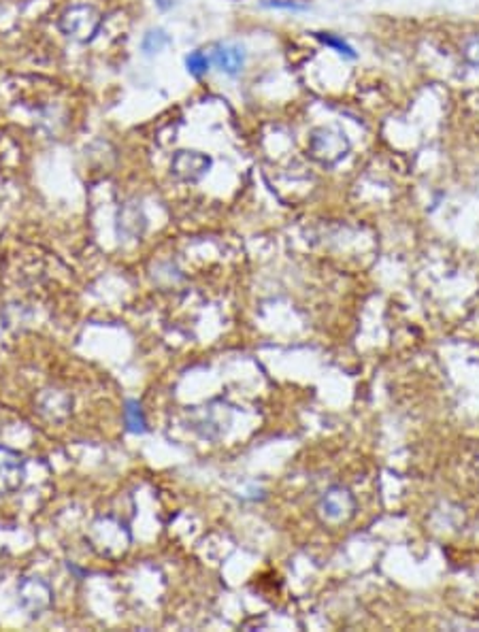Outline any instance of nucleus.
I'll list each match as a JSON object with an SVG mask.
<instances>
[{"label": "nucleus", "instance_id": "1", "mask_svg": "<svg viewBox=\"0 0 479 632\" xmlns=\"http://www.w3.org/2000/svg\"><path fill=\"white\" fill-rule=\"evenodd\" d=\"M350 153V139L333 126L316 128L309 136V156L322 166H335Z\"/></svg>", "mask_w": 479, "mask_h": 632}, {"label": "nucleus", "instance_id": "2", "mask_svg": "<svg viewBox=\"0 0 479 632\" xmlns=\"http://www.w3.org/2000/svg\"><path fill=\"white\" fill-rule=\"evenodd\" d=\"M316 509L319 520L324 524H335V526H339V524H347L356 516L358 503L350 488L333 486L319 497Z\"/></svg>", "mask_w": 479, "mask_h": 632}, {"label": "nucleus", "instance_id": "3", "mask_svg": "<svg viewBox=\"0 0 479 632\" xmlns=\"http://www.w3.org/2000/svg\"><path fill=\"white\" fill-rule=\"evenodd\" d=\"M88 541L98 553L114 558L128 550L130 533L124 524L111 520V517H100L98 522L92 524Z\"/></svg>", "mask_w": 479, "mask_h": 632}, {"label": "nucleus", "instance_id": "4", "mask_svg": "<svg viewBox=\"0 0 479 632\" xmlns=\"http://www.w3.org/2000/svg\"><path fill=\"white\" fill-rule=\"evenodd\" d=\"M233 415L226 404H207V407H194L190 411V426L192 431H197L203 439L217 441L226 434Z\"/></svg>", "mask_w": 479, "mask_h": 632}, {"label": "nucleus", "instance_id": "5", "mask_svg": "<svg viewBox=\"0 0 479 632\" xmlns=\"http://www.w3.org/2000/svg\"><path fill=\"white\" fill-rule=\"evenodd\" d=\"M17 600L28 616L39 618L53 605V590L39 577H26L17 586Z\"/></svg>", "mask_w": 479, "mask_h": 632}, {"label": "nucleus", "instance_id": "6", "mask_svg": "<svg viewBox=\"0 0 479 632\" xmlns=\"http://www.w3.org/2000/svg\"><path fill=\"white\" fill-rule=\"evenodd\" d=\"M62 33L77 41H90L100 26V17L97 11L88 5H77L70 7L60 20Z\"/></svg>", "mask_w": 479, "mask_h": 632}, {"label": "nucleus", "instance_id": "7", "mask_svg": "<svg viewBox=\"0 0 479 632\" xmlns=\"http://www.w3.org/2000/svg\"><path fill=\"white\" fill-rule=\"evenodd\" d=\"M26 481V458L11 447L0 445V494H14Z\"/></svg>", "mask_w": 479, "mask_h": 632}, {"label": "nucleus", "instance_id": "8", "mask_svg": "<svg viewBox=\"0 0 479 632\" xmlns=\"http://www.w3.org/2000/svg\"><path fill=\"white\" fill-rule=\"evenodd\" d=\"M211 169V158L205 156L200 152H177L173 156V163H170V171H173L175 177H180L181 181L188 183H197L203 179Z\"/></svg>", "mask_w": 479, "mask_h": 632}, {"label": "nucleus", "instance_id": "9", "mask_svg": "<svg viewBox=\"0 0 479 632\" xmlns=\"http://www.w3.org/2000/svg\"><path fill=\"white\" fill-rule=\"evenodd\" d=\"M211 62L216 64L222 73L236 75L245 67V51L244 47L239 45H220L216 47V51H213Z\"/></svg>", "mask_w": 479, "mask_h": 632}, {"label": "nucleus", "instance_id": "10", "mask_svg": "<svg viewBox=\"0 0 479 632\" xmlns=\"http://www.w3.org/2000/svg\"><path fill=\"white\" fill-rule=\"evenodd\" d=\"M37 404H39V411L47 417V420H64V417L69 415L73 401H70L64 392L45 390V395L39 398Z\"/></svg>", "mask_w": 479, "mask_h": 632}, {"label": "nucleus", "instance_id": "11", "mask_svg": "<svg viewBox=\"0 0 479 632\" xmlns=\"http://www.w3.org/2000/svg\"><path fill=\"white\" fill-rule=\"evenodd\" d=\"M124 426L133 434H145L150 431L143 407H141L139 401H126V404H124Z\"/></svg>", "mask_w": 479, "mask_h": 632}, {"label": "nucleus", "instance_id": "12", "mask_svg": "<svg viewBox=\"0 0 479 632\" xmlns=\"http://www.w3.org/2000/svg\"><path fill=\"white\" fill-rule=\"evenodd\" d=\"M209 64H211V60L207 58L203 51H192L190 56H188V60H186L188 70H190V73L197 75V77L205 75L207 70H209Z\"/></svg>", "mask_w": 479, "mask_h": 632}, {"label": "nucleus", "instance_id": "13", "mask_svg": "<svg viewBox=\"0 0 479 632\" xmlns=\"http://www.w3.org/2000/svg\"><path fill=\"white\" fill-rule=\"evenodd\" d=\"M167 43H169V37L164 30H150V33H147L145 39H143V50L147 53H153V51L162 50V47Z\"/></svg>", "mask_w": 479, "mask_h": 632}, {"label": "nucleus", "instance_id": "14", "mask_svg": "<svg viewBox=\"0 0 479 632\" xmlns=\"http://www.w3.org/2000/svg\"><path fill=\"white\" fill-rule=\"evenodd\" d=\"M316 37H318L319 41H322L324 45L333 47V50H336V51H339V53H345V56H350V58L356 56V53H354V50H352L350 45L345 43V41L336 39V37H333V34H316Z\"/></svg>", "mask_w": 479, "mask_h": 632}, {"label": "nucleus", "instance_id": "15", "mask_svg": "<svg viewBox=\"0 0 479 632\" xmlns=\"http://www.w3.org/2000/svg\"><path fill=\"white\" fill-rule=\"evenodd\" d=\"M465 58L469 60L473 67H479V37L471 39L469 43L465 45Z\"/></svg>", "mask_w": 479, "mask_h": 632}, {"label": "nucleus", "instance_id": "16", "mask_svg": "<svg viewBox=\"0 0 479 632\" xmlns=\"http://www.w3.org/2000/svg\"><path fill=\"white\" fill-rule=\"evenodd\" d=\"M266 7H275V9H290V11H303L305 5H297L292 0H266Z\"/></svg>", "mask_w": 479, "mask_h": 632}]
</instances>
